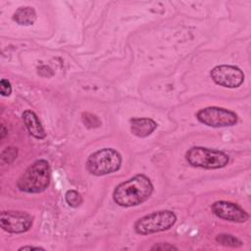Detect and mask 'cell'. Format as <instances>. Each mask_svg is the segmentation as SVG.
I'll return each instance as SVG.
<instances>
[{
    "label": "cell",
    "instance_id": "obj_3",
    "mask_svg": "<svg viewBox=\"0 0 251 251\" xmlns=\"http://www.w3.org/2000/svg\"><path fill=\"white\" fill-rule=\"evenodd\" d=\"M185 159L192 167L207 170L222 169L228 164V156L220 150L194 146L187 150Z\"/></svg>",
    "mask_w": 251,
    "mask_h": 251
},
{
    "label": "cell",
    "instance_id": "obj_20",
    "mask_svg": "<svg viewBox=\"0 0 251 251\" xmlns=\"http://www.w3.org/2000/svg\"><path fill=\"white\" fill-rule=\"evenodd\" d=\"M0 133H1V139H3L6 136V134L8 133V130H6L4 125H1V132Z\"/></svg>",
    "mask_w": 251,
    "mask_h": 251
},
{
    "label": "cell",
    "instance_id": "obj_16",
    "mask_svg": "<svg viewBox=\"0 0 251 251\" xmlns=\"http://www.w3.org/2000/svg\"><path fill=\"white\" fill-rule=\"evenodd\" d=\"M82 122L87 127H97L100 126V120L93 114L90 113H83L82 114Z\"/></svg>",
    "mask_w": 251,
    "mask_h": 251
},
{
    "label": "cell",
    "instance_id": "obj_4",
    "mask_svg": "<svg viewBox=\"0 0 251 251\" xmlns=\"http://www.w3.org/2000/svg\"><path fill=\"white\" fill-rule=\"evenodd\" d=\"M122 165L121 154L113 148H103L90 154L86 169L93 176H105L117 172Z\"/></svg>",
    "mask_w": 251,
    "mask_h": 251
},
{
    "label": "cell",
    "instance_id": "obj_8",
    "mask_svg": "<svg viewBox=\"0 0 251 251\" xmlns=\"http://www.w3.org/2000/svg\"><path fill=\"white\" fill-rule=\"evenodd\" d=\"M33 223V218L22 211H3L0 215V226L11 233L27 231Z\"/></svg>",
    "mask_w": 251,
    "mask_h": 251
},
{
    "label": "cell",
    "instance_id": "obj_17",
    "mask_svg": "<svg viewBox=\"0 0 251 251\" xmlns=\"http://www.w3.org/2000/svg\"><path fill=\"white\" fill-rule=\"evenodd\" d=\"M0 92L2 96H9L12 92V86L8 79L2 78L0 81Z\"/></svg>",
    "mask_w": 251,
    "mask_h": 251
},
{
    "label": "cell",
    "instance_id": "obj_11",
    "mask_svg": "<svg viewBox=\"0 0 251 251\" xmlns=\"http://www.w3.org/2000/svg\"><path fill=\"white\" fill-rule=\"evenodd\" d=\"M22 118H23V122H24L26 129L30 133V135H32L33 137H35L37 139L45 138V136H46L45 129L42 126L38 117L36 116V114L34 112H32L31 110H25L23 113Z\"/></svg>",
    "mask_w": 251,
    "mask_h": 251
},
{
    "label": "cell",
    "instance_id": "obj_10",
    "mask_svg": "<svg viewBox=\"0 0 251 251\" xmlns=\"http://www.w3.org/2000/svg\"><path fill=\"white\" fill-rule=\"evenodd\" d=\"M129 124L132 134L138 137L149 136L158 126L157 123L150 118H131Z\"/></svg>",
    "mask_w": 251,
    "mask_h": 251
},
{
    "label": "cell",
    "instance_id": "obj_19",
    "mask_svg": "<svg viewBox=\"0 0 251 251\" xmlns=\"http://www.w3.org/2000/svg\"><path fill=\"white\" fill-rule=\"evenodd\" d=\"M22 250H44V248L39 246H23L19 248V251H22Z\"/></svg>",
    "mask_w": 251,
    "mask_h": 251
},
{
    "label": "cell",
    "instance_id": "obj_5",
    "mask_svg": "<svg viewBox=\"0 0 251 251\" xmlns=\"http://www.w3.org/2000/svg\"><path fill=\"white\" fill-rule=\"evenodd\" d=\"M176 222V216L170 210H162L150 213L134 224V230L141 235L152 234L170 229Z\"/></svg>",
    "mask_w": 251,
    "mask_h": 251
},
{
    "label": "cell",
    "instance_id": "obj_13",
    "mask_svg": "<svg viewBox=\"0 0 251 251\" xmlns=\"http://www.w3.org/2000/svg\"><path fill=\"white\" fill-rule=\"evenodd\" d=\"M216 241L219 244H222V245L227 246V247H232V248L240 247L243 244V242L239 238H237L236 236L229 234V233L218 234L216 237Z\"/></svg>",
    "mask_w": 251,
    "mask_h": 251
},
{
    "label": "cell",
    "instance_id": "obj_6",
    "mask_svg": "<svg viewBox=\"0 0 251 251\" xmlns=\"http://www.w3.org/2000/svg\"><path fill=\"white\" fill-rule=\"evenodd\" d=\"M196 118L200 123L211 127L232 126L238 121V117L234 112L216 106L199 110L196 114Z\"/></svg>",
    "mask_w": 251,
    "mask_h": 251
},
{
    "label": "cell",
    "instance_id": "obj_9",
    "mask_svg": "<svg viewBox=\"0 0 251 251\" xmlns=\"http://www.w3.org/2000/svg\"><path fill=\"white\" fill-rule=\"evenodd\" d=\"M211 209L217 217L229 222L244 223L249 219L248 213L233 202L223 200L216 201L212 205Z\"/></svg>",
    "mask_w": 251,
    "mask_h": 251
},
{
    "label": "cell",
    "instance_id": "obj_2",
    "mask_svg": "<svg viewBox=\"0 0 251 251\" xmlns=\"http://www.w3.org/2000/svg\"><path fill=\"white\" fill-rule=\"evenodd\" d=\"M51 170L46 160L40 159L32 163L21 176L17 187L26 193L43 192L50 184Z\"/></svg>",
    "mask_w": 251,
    "mask_h": 251
},
{
    "label": "cell",
    "instance_id": "obj_7",
    "mask_svg": "<svg viewBox=\"0 0 251 251\" xmlns=\"http://www.w3.org/2000/svg\"><path fill=\"white\" fill-rule=\"evenodd\" d=\"M213 81L223 87L236 88L244 81L243 72L236 66L219 65L210 72Z\"/></svg>",
    "mask_w": 251,
    "mask_h": 251
},
{
    "label": "cell",
    "instance_id": "obj_15",
    "mask_svg": "<svg viewBox=\"0 0 251 251\" xmlns=\"http://www.w3.org/2000/svg\"><path fill=\"white\" fill-rule=\"evenodd\" d=\"M18 156V148L16 147H7L1 153V163L10 164L16 160Z\"/></svg>",
    "mask_w": 251,
    "mask_h": 251
},
{
    "label": "cell",
    "instance_id": "obj_12",
    "mask_svg": "<svg viewBox=\"0 0 251 251\" xmlns=\"http://www.w3.org/2000/svg\"><path fill=\"white\" fill-rule=\"evenodd\" d=\"M36 19L37 16L35 10L29 6L20 7L13 14V20L20 25H31Z\"/></svg>",
    "mask_w": 251,
    "mask_h": 251
},
{
    "label": "cell",
    "instance_id": "obj_18",
    "mask_svg": "<svg viewBox=\"0 0 251 251\" xmlns=\"http://www.w3.org/2000/svg\"><path fill=\"white\" fill-rule=\"evenodd\" d=\"M151 250H177V247L170 243H156L151 247Z\"/></svg>",
    "mask_w": 251,
    "mask_h": 251
},
{
    "label": "cell",
    "instance_id": "obj_14",
    "mask_svg": "<svg viewBox=\"0 0 251 251\" xmlns=\"http://www.w3.org/2000/svg\"><path fill=\"white\" fill-rule=\"evenodd\" d=\"M65 200L70 207L76 208L82 203V197L76 190L70 189L65 194Z\"/></svg>",
    "mask_w": 251,
    "mask_h": 251
},
{
    "label": "cell",
    "instance_id": "obj_1",
    "mask_svg": "<svg viewBox=\"0 0 251 251\" xmlns=\"http://www.w3.org/2000/svg\"><path fill=\"white\" fill-rule=\"evenodd\" d=\"M153 188L151 180L145 175L139 174L117 185L113 199L121 207L137 206L151 196Z\"/></svg>",
    "mask_w": 251,
    "mask_h": 251
}]
</instances>
